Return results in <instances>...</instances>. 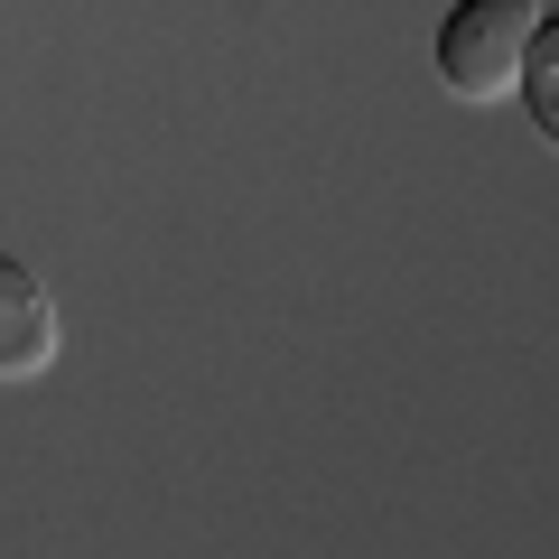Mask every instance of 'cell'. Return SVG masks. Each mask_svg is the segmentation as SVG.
Listing matches in <instances>:
<instances>
[{
	"label": "cell",
	"instance_id": "obj_1",
	"mask_svg": "<svg viewBox=\"0 0 559 559\" xmlns=\"http://www.w3.org/2000/svg\"><path fill=\"white\" fill-rule=\"evenodd\" d=\"M540 10L532 0H457L439 20V84L457 103H503L522 75V47H532Z\"/></svg>",
	"mask_w": 559,
	"mask_h": 559
},
{
	"label": "cell",
	"instance_id": "obj_2",
	"mask_svg": "<svg viewBox=\"0 0 559 559\" xmlns=\"http://www.w3.org/2000/svg\"><path fill=\"white\" fill-rule=\"evenodd\" d=\"M38 364H57V299L28 261L0 252V382L38 373Z\"/></svg>",
	"mask_w": 559,
	"mask_h": 559
},
{
	"label": "cell",
	"instance_id": "obj_3",
	"mask_svg": "<svg viewBox=\"0 0 559 559\" xmlns=\"http://www.w3.org/2000/svg\"><path fill=\"white\" fill-rule=\"evenodd\" d=\"M513 94H522V112H532V131L559 150V10L532 28V47H522V75H513Z\"/></svg>",
	"mask_w": 559,
	"mask_h": 559
}]
</instances>
